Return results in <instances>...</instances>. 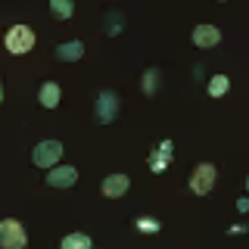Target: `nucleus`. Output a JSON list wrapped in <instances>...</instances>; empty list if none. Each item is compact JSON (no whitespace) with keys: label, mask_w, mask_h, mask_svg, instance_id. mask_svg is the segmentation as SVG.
<instances>
[{"label":"nucleus","mask_w":249,"mask_h":249,"mask_svg":"<svg viewBox=\"0 0 249 249\" xmlns=\"http://www.w3.org/2000/svg\"><path fill=\"white\" fill-rule=\"evenodd\" d=\"M119 93L115 90H100L97 100H93V119H97V124H112L115 115H119Z\"/></svg>","instance_id":"1"},{"label":"nucleus","mask_w":249,"mask_h":249,"mask_svg":"<svg viewBox=\"0 0 249 249\" xmlns=\"http://www.w3.org/2000/svg\"><path fill=\"white\" fill-rule=\"evenodd\" d=\"M0 243H3L6 249H22L28 243L25 224L16 221V218H3V221H0Z\"/></svg>","instance_id":"2"},{"label":"nucleus","mask_w":249,"mask_h":249,"mask_svg":"<svg viewBox=\"0 0 249 249\" xmlns=\"http://www.w3.org/2000/svg\"><path fill=\"white\" fill-rule=\"evenodd\" d=\"M59 159H62V143L59 140H41V143L35 146V153H31V162H35L37 168H47V171L56 165Z\"/></svg>","instance_id":"3"},{"label":"nucleus","mask_w":249,"mask_h":249,"mask_svg":"<svg viewBox=\"0 0 249 249\" xmlns=\"http://www.w3.org/2000/svg\"><path fill=\"white\" fill-rule=\"evenodd\" d=\"M31 47H35V31L28 25H13L6 31V50H10L13 56H22V53H28Z\"/></svg>","instance_id":"4"},{"label":"nucleus","mask_w":249,"mask_h":249,"mask_svg":"<svg viewBox=\"0 0 249 249\" xmlns=\"http://www.w3.org/2000/svg\"><path fill=\"white\" fill-rule=\"evenodd\" d=\"M215 178H218V168L212 162H202V165H196L193 175H190V190L196 193V196H206V193L215 187Z\"/></svg>","instance_id":"5"},{"label":"nucleus","mask_w":249,"mask_h":249,"mask_svg":"<svg viewBox=\"0 0 249 249\" xmlns=\"http://www.w3.org/2000/svg\"><path fill=\"white\" fill-rule=\"evenodd\" d=\"M75 184H78V168H72V165H53L50 175H47V187L66 190V187H75Z\"/></svg>","instance_id":"6"},{"label":"nucleus","mask_w":249,"mask_h":249,"mask_svg":"<svg viewBox=\"0 0 249 249\" xmlns=\"http://www.w3.org/2000/svg\"><path fill=\"white\" fill-rule=\"evenodd\" d=\"M103 196L106 199H119V196H124V193L131 190V178L128 175H122V171H115V175H109L106 181H103Z\"/></svg>","instance_id":"7"},{"label":"nucleus","mask_w":249,"mask_h":249,"mask_svg":"<svg viewBox=\"0 0 249 249\" xmlns=\"http://www.w3.org/2000/svg\"><path fill=\"white\" fill-rule=\"evenodd\" d=\"M190 37H193V44H196V47H215V44H221V31H218L215 25H196Z\"/></svg>","instance_id":"8"},{"label":"nucleus","mask_w":249,"mask_h":249,"mask_svg":"<svg viewBox=\"0 0 249 249\" xmlns=\"http://www.w3.org/2000/svg\"><path fill=\"white\" fill-rule=\"evenodd\" d=\"M53 53H56L59 62H78V59L84 56V44L81 41H66V44L53 47Z\"/></svg>","instance_id":"9"},{"label":"nucleus","mask_w":249,"mask_h":249,"mask_svg":"<svg viewBox=\"0 0 249 249\" xmlns=\"http://www.w3.org/2000/svg\"><path fill=\"white\" fill-rule=\"evenodd\" d=\"M146 162H150V168L156 171V175H162V171L168 168V162H171V140H162L159 150L150 153V159H146Z\"/></svg>","instance_id":"10"},{"label":"nucleus","mask_w":249,"mask_h":249,"mask_svg":"<svg viewBox=\"0 0 249 249\" xmlns=\"http://www.w3.org/2000/svg\"><path fill=\"white\" fill-rule=\"evenodd\" d=\"M59 97H62V90H59L56 81H44V84H41V93H37V100H41L44 109H56V106H59Z\"/></svg>","instance_id":"11"},{"label":"nucleus","mask_w":249,"mask_h":249,"mask_svg":"<svg viewBox=\"0 0 249 249\" xmlns=\"http://www.w3.org/2000/svg\"><path fill=\"white\" fill-rule=\"evenodd\" d=\"M159 81H162V72L156 66H150L143 72V78H140V90H143V97H153V93L159 90Z\"/></svg>","instance_id":"12"},{"label":"nucleus","mask_w":249,"mask_h":249,"mask_svg":"<svg viewBox=\"0 0 249 249\" xmlns=\"http://www.w3.org/2000/svg\"><path fill=\"white\" fill-rule=\"evenodd\" d=\"M93 240L88 233H69V237H62V249H90Z\"/></svg>","instance_id":"13"},{"label":"nucleus","mask_w":249,"mask_h":249,"mask_svg":"<svg viewBox=\"0 0 249 249\" xmlns=\"http://www.w3.org/2000/svg\"><path fill=\"white\" fill-rule=\"evenodd\" d=\"M228 90H231V78L228 75H215L212 81H209V93H212V97H224Z\"/></svg>","instance_id":"14"},{"label":"nucleus","mask_w":249,"mask_h":249,"mask_svg":"<svg viewBox=\"0 0 249 249\" xmlns=\"http://www.w3.org/2000/svg\"><path fill=\"white\" fill-rule=\"evenodd\" d=\"M122 28H124V13H109V16H106V35L115 37Z\"/></svg>","instance_id":"15"},{"label":"nucleus","mask_w":249,"mask_h":249,"mask_svg":"<svg viewBox=\"0 0 249 249\" xmlns=\"http://www.w3.org/2000/svg\"><path fill=\"white\" fill-rule=\"evenodd\" d=\"M134 228L140 233H159L162 231V221H156V218H146V215H140L137 221H134Z\"/></svg>","instance_id":"16"},{"label":"nucleus","mask_w":249,"mask_h":249,"mask_svg":"<svg viewBox=\"0 0 249 249\" xmlns=\"http://www.w3.org/2000/svg\"><path fill=\"white\" fill-rule=\"evenodd\" d=\"M50 10H53V16H59V19H69V16L75 13V6L69 3V0H50Z\"/></svg>","instance_id":"17"},{"label":"nucleus","mask_w":249,"mask_h":249,"mask_svg":"<svg viewBox=\"0 0 249 249\" xmlns=\"http://www.w3.org/2000/svg\"><path fill=\"white\" fill-rule=\"evenodd\" d=\"M237 209H240V212H246V209H249V199H246V196L237 199Z\"/></svg>","instance_id":"18"}]
</instances>
